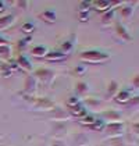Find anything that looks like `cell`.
Segmentation results:
<instances>
[{"label":"cell","mask_w":139,"mask_h":146,"mask_svg":"<svg viewBox=\"0 0 139 146\" xmlns=\"http://www.w3.org/2000/svg\"><path fill=\"white\" fill-rule=\"evenodd\" d=\"M79 58L83 63H91V64H100V63H106L107 60H110V54L104 53L102 50H83L79 54Z\"/></svg>","instance_id":"1"},{"label":"cell","mask_w":139,"mask_h":146,"mask_svg":"<svg viewBox=\"0 0 139 146\" xmlns=\"http://www.w3.org/2000/svg\"><path fill=\"white\" fill-rule=\"evenodd\" d=\"M34 77L36 78V81H39V82L45 84L47 86H50L53 84L54 78H56V72L53 70H50V68L43 67V68H38L34 72Z\"/></svg>","instance_id":"2"},{"label":"cell","mask_w":139,"mask_h":146,"mask_svg":"<svg viewBox=\"0 0 139 146\" xmlns=\"http://www.w3.org/2000/svg\"><path fill=\"white\" fill-rule=\"evenodd\" d=\"M103 131L106 132V136H107L109 139H110V138H120V136H122L124 132H125V124L122 123V121L106 124Z\"/></svg>","instance_id":"3"},{"label":"cell","mask_w":139,"mask_h":146,"mask_svg":"<svg viewBox=\"0 0 139 146\" xmlns=\"http://www.w3.org/2000/svg\"><path fill=\"white\" fill-rule=\"evenodd\" d=\"M28 99L32 102V107L38 111H52L54 109V103L47 99V98H34V96H28Z\"/></svg>","instance_id":"4"},{"label":"cell","mask_w":139,"mask_h":146,"mask_svg":"<svg viewBox=\"0 0 139 146\" xmlns=\"http://www.w3.org/2000/svg\"><path fill=\"white\" fill-rule=\"evenodd\" d=\"M100 120L104 124H111L122 121V117H121V113L117 110H103L100 113Z\"/></svg>","instance_id":"5"},{"label":"cell","mask_w":139,"mask_h":146,"mask_svg":"<svg viewBox=\"0 0 139 146\" xmlns=\"http://www.w3.org/2000/svg\"><path fill=\"white\" fill-rule=\"evenodd\" d=\"M36 89H38V81H36V78H35L34 75H28V77L25 78V81H24L23 92L26 95V96L31 98V96L35 95Z\"/></svg>","instance_id":"6"},{"label":"cell","mask_w":139,"mask_h":146,"mask_svg":"<svg viewBox=\"0 0 139 146\" xmlns=\"http://www.w3.org/2000/svg\"><path fill=\"white\" fill-rule=\"evenodd\" d=\"M114 32H116L117 38H118L121 42H124V43H128V42L132 40V36L128 32L127 28L124 27V24H121V23L114 24Z\"/></svg>","instance_id":"7"},{"label":"cell","mask_w":139,"mask_h":146,"mask_svg":"<svg viewBox=\"0 0 139 146\" xmlns=\"http://www.w3.org/2000/svg\"><path fill=\"white\" fill-rule=\"evenodd\" d=\"M52 115H50V118L53 120V121H57V123H61V121H67L70 120L71 117H70V114L67 110H64V109H61V107H56L54 106V109L52 110Z\"/></svg>","instance_id":"8"},{"label":"cell","mask_w":139,"mask_h":146,"mask_svg":"<svg viewBox=\"0 0 139 146\" xmlns=\"http://www.w3.org/2000/svg\"><path fill=\"white\" fill-rule=\"evenodd\" d=\"M102 106H103V102H100L96 98H86L83 102V107L86 110H92V111H100Z\"/></svg>","instance_id":"9"},{"label":"cell","mask_w":139,"mask_h":146,"mask_svg":"<svg viewBox=\"0 0 139 146\" xmlns=\"http://www.w3.org/2000/svg\"><path fill=\"white\" fill-rule=\"evenodd\" d=\"M67 111H68L70 117H75L78 120L88 114V110L83 107V104H81V103L77 104V106H74V107H67Z\"/></svg>","instance_id":"10"},{"label":"cell","mask_w":139,"mask_h":146,"mask_svg":"<svg viewBox=\"0 0 139 146\" xmlns=\"http://www.w3.org/2000/svg\"><path fill=\"white\" fill-rule=\"evenodd\" d=\"M91 7H93L99 13H106L111 9V1H109V0H95V1H91Z\"/></svg>","instance_id":"11"},{"label":"cell","mask_w":139,"mask_h":146,"mask_svg":"<svg viewBox=\"0 0 139 146\" xmlns=\"http://www.w3.org/2000/svg\"><path fill=\"white\" fill-rule=\"evenodd\" d=\"M39 18L40 20H43L45 23L47 24H54L56 23V20H57V14L54 10H52V9H47L45 11H42L39 14Z\"/></svg>","instance_id":"12"},{"label":"cell","mask_w":139,"mask_h":146,"mask_svg":"<svg viewBox=\"0 0 139 146\" xmlns=\"http://www.w3.org/2000/svg\"><path fill=\"white\" fill-rule=\"evenodd\" d=\"M132 96H131V92L128 89H121L117 92V95L114 96V100H116V103H118V104H127L128 100L131 99Z\"/></svg>","instance_id":"13"},{"label":"cell","mask_w":139,"mask_h":146,"mask_svg":"<svg viewBox=\"0 0 139 146\" xmlns=\"http://www.w3.org/2000/svg\"><path fill=\"white\" fill-rule=\"evenodd\" d=\"M120 90V85L117 81H110L107 85V92H106V98L107 99H114V96L117 95V92Z\"/></svg>","instance_id":"14"},{"label":"cell","mask_w":139,"mask_h":146,"mask_svg":"<svg viewBox=\"0 0 139 146\" xmlns=\"http://www.w3.org/2000/svg\"><path fill=\"white\" fill-rule=\"evenodd\" d=\"M15 63H17V66H18V68H23L24 71H31V70H32V66H31V61H29V60H28L26 57L24 56V54H20V56L17 57Z\"/></svg>","instance_id":"15"},{"label":"cell","mask_w":139,"mask_h":146,"mask_svg":"<svg viewBox=\"0 0 139 146\" xmlns=\"http://www.w3.org/2000/svg\"><path fill=\"white\" fill-rule=\"evenodd\" d=\"M132 14H134V9H132L131 4L122 6V7L120 9V17H121L122 21H129L131 17H132Z\"/></svg>","instance_id":"16"},{"label":"cell","mask_w":139,"mask_h":146,"mask_svg":"<svg viewBox=\"0 0 139 146\" xmlns=\"http://www.w3.org/2000/svg\"><path fill=\"white\" fill-rule=\"evenodd\" d=\"M14 20H15V17H14L13 14H7V15L0 17V31L10 28L13 24H14Z\"/></svg>","instance_id":"17"},{"label":"cell","mask_w":139,"mask_h":146,"mask_svg":"<svg viewBox=\"0 0 139 146\" xmlns=\"http://www.w3.org/2000/svg\"><path fill=\"white\" fill-rule=\"evenodd\" d=\"M71 139H72L74 146H86L88 145V142H89L88 136H86L85 134H75V135L71 136Z\"/></svg>","instance_id":"18"},{"label":"cell","mask_w":139,"mask_h":146,"mask_svg":"<svg viewBox=\"0 0 139 146\" xmlns=\"http://www.w3.org/2000/svg\"><path fill=\"white\" fill-rule=\"evenodd\" d=\"M43 58L47 60V61H63V60L67 58V56L57 50V52H47V54Z\"/></svg>","instance_id":"19"},{"label":"cell","mask_w":139,"mask_h":146,"mask_svg":"<svg viewBox=\"0 0 139 146\" xmlns=\"http://www.w3.org/2000/svg\"><path fill=\"white\" fill-rule=\"evenodd\" d=\"M0 60H3V63L11 60V47L9 45L0 46Z\"/></svg>","instance_id":"20"},{"label":"cell","mask_w":139,"mask_h":146,"mask_svg":"<svg viewBox=\"0 0 139 146\" xmlns=\"http://www.w3.org/2000/svg\"><path fill=\"white\" fill-rule=\"evenodd\" d=\"M47 52H49V50H47V47L46 46H42V45L34 46V47L31 49V54H32L34 57H38V58H39V57H42V58H43V57L47 54Z\"/></svg>","instance_id":"21"},{"label":"cell","mask_w":139,"mask_h":146,"mask_svg":"<svg viewBox=\"0 0 139 146\" xmlns=\"http://www.w3.org/2000/svg\"><path fill=\"white\" fill-rule=\"evenodd\" d=\"M114 15H116V10H114V9H110L109 11L103 13V15H102V24H103L104 27H107V25L113 24Z\"/></svg>","instance_id":"22"},{"label":"cell","mask_w":139,"mask_h":146,"mask_svg":"<svg viewBox=\"0 0 139 146\" xmlns=\"http://www.w3.org/2000/svg\"><path fill=\"white\" fill-rule=\"evenodd\" d=\"M75 90H77V93H78L79 96H85V95L89 92V86H88V84H86V82H83V81H78V82L75 84Z\"/></svg>","instance_id":"23"},{"label":"cell","mask_w":139,"mask_h":146,"mask_svg":"<svg viewBox=\"0 0 139 146\" xmlns=\"http://www.w3.org/2000/svg\"><path fill=\"white\" fill-rule=\"evenodd\" d=\"M72 47H74V43H72V40H64L61 46H60V50L58 52H61L63 54H66V56H68V53L72 50Z\"/></svg>","instance_id":"24"},{"label":"cell","mask_w":139,"mask_h":146,"mask_svg":"<svg viewBox=\"0 0 139 146\" xmlns=\"http://www.w3.org/2000/svg\"><path fill=\"white\" fill-rule=\"evenodd\" d=\"M11 74H13V71H11V68H10V66H9V63H1L0 64V75L1 77L9 78Z\"/></svg>","instance_id":"25"},{"label":"cell","mask_w":139,"mask_h":146,"mask_svg":"<svg viewBox=\"0 0 139 146\" xmlns=\"http://www.w3.org/2000/svg\"><path fill=\"white\" fill-rule=\"evenodd\" d=\"M107 143H109V146H127L122 136H120V138H110Z\"/></svg>","instance_id":"26"},{"label":"cell","mask_w":139,"mask_h":146,"mask_svg":"<svg viewBox=\"0 0 139 146\" xmlns=\"http://www.w3.org/2000/svg\"><path fill=\"white\" fill-rule=\"evenodd\" d=\"M95 120H96V118H95L93 115H89V114H86L85 117L79 118V124H81V125H85V127H88V128H89V127H91V125L95 123Z\"/></svg>","instance_id":"27"},{"label":"cell","mask_w":139,"mask_h":146,"mask_svg":"<svg viewBox=\"0 0 139 146\" xmlns=\"http://www.w3.org/2000/svg\"><path fill=\"white\" fill-rule=\"evenodd\" d=\"M104 125H106V124H104L103 121L99 118V120H95V123H93L92 125L89 127V128H91L92 131H103V129H104Z\"/></svg>","instance_id":"28"},{"label":"cell","mask_w":139,"mask_h":146,"mask_svg":"<svg viewBox=\"0 0 139 146\" xmlns=\"http://www.w3.org/2000/svg\"><path fill=\"white\" fill-rule=\"evenodd\" d=\"M21 31H23L24 34H26V35H29V34H32L35 31V25L32 23H25L21 27Z\"/></svg>","instance_id":"29"},{"label":"cell","mask_w":139,"mask_h":146,"mask_svg":"<svg viewBox=\"0 0 139 146\" xmlns=\"http://www.w3.org/2000/svg\"><path fill=\"white\" fill-rule=\"evenodd\" d=\"M139 104V98L138 96H134V98H131L127 103V107L128 109H136Z\"/></svg>","instance_id":"30"},{"label":"cell","mask_w":139,"mask_h":146,"mask_svg":"<svg viewBox=\"0 0 139 146\" xmlns=\"http://www.w3.org/2000/svg\"><path fill=\"white\" fill-rule=\"evenodd\" d=\"M91 11V1H81L79 3V13Z\"/></svg>","instance_id":"31"},{"label":"cell","mask_w":139,"mask_h":146,"mask_svg":"<svg viewBox=\"0 0 139 146\" xmlns=\"http://www.w3.org/2000/svg\"><path fill=\"white\" fill-rule=\"evenodd\" d=\"M77 104H79V98L78 96H70L67 99V107H74Z\"/></svg>","instance_id":"32"},{"label":"cell","mask_w":139,"mask_h":146,"mask_svg":"<svg viewBox=\"0 0 139 146\" xmlns=\"http://www.w3.org/2000/svg\"><path fill=\"white\" fill-rule=\"evenodd\" d=\"M129 129H131V132L135 135V136H138V135H139V124H138V121L131 123V125H129Z\"/></svg>","instance_id":"33"},{"label":"cell","mask_w":139,"mask_h":146,"mask_svg":"<svg viewBox=\"0 0 139 146\" xmlns=\"http://www.w3.org/2000/svg\"><path fill=\"white\" fill-rule=\"evenodd\" d=\"M28 42H31V36L25 38V39H23V40H18V45H17V47H18L20 50H23L24 47L26 46V43H28Z\"/></svg>","instance_id":"34"},{"label":"cell","mask_w":139,"mask_h":146,"mask_svg":"<svg viewBox=\"0 0 139 146\" xmlns=\"http://www.w3.org/2000/svg\"><path fill=\"white\" fill-rule=\"evenodd\" d=\"M15 4H17V7H18V9H21V10H28V7L31 6V3H29V1H17Z\"/></svg>","instance_id":"35"},{"label":"cell","mask_w":139,"mask_h":146,"mask_svg":"<svg viewBox=\"0 0 139 146\" xmlns=\"http://www.w3.org/2000/svg\"><path fill=\"white\" fill-rule=\"evenodd\" d=\"M78 18L81 23H85L89 20V13H78Z\"/></svg>","instance_id":"36"},{"label":"cell","mask_w":139,"mask_h":146,"mask_svg":"<svg viewBox=\"0 0 139 146\" xmlns=\"http://www.w3.org/2000/svg\"><path fill=\"white\" fill-rule=\"evenodd\" d=\"M85 71H86V67H85V66H78V67L75 68V74H77V75H82Z\"/></svg>","instance_id":"37"},{"label":"cell","mask_w":139,"mask_h":146,"mask_svg":"<svg viewBox=\"0 0 139 146\" xmlns=\"http://www.w3.org/2000/svg\"><path fill=\"white\" fill-rule=\"evenodd\" d=\"M50 146H66V143L61 139H53V142L50 143Z\"/></svg>","instance_id":"38"},{"label":"cell","mask_w":139,"mask_h":146,"mask_svg":"<svg viewBox=\"0 0 139 146\" xmlns=\"http://www.w3.org/2000/svg\"><path fill=\"white\" fill-rule=\"evenodd\" d=\"M132 86L135 88V89H138L139 88V75H134V79H132Z\"/></svg>","instance_id":"39"},{"label":"cell","mask_w":139,"mask_h":146,"mask_svg":"<svg viewBox=\"0 0 139 146\" xmlns=\"http://www.w3.org/2000/svg\"><path fill=\"white\" fill-rule=\"evenodd\" d=\"M4 45H9V40L4 39L3 36H0V46H4Z\"/></svg>","instance_id":"40"},{"label":"cell","mask_w":139,"mask_h":146,"mask_svg":"<svg viewBox=\"0 0 139 146\" xmlns=\"http://www.w3.org/2000/svg\"><path fill=\"white\" fill-rule=\"evenodd\" d=\"M4 7H6V3H4V1H0V13H3Z\"/></svg>","instance_id":"41"},{"label":"cell","mask_w":139,"mask_h":146,"mask_svg":"<svg viewBox=\"0 0 139 146\" xmlns=\"http://www.w3.org/2000/svg\"><path fill=\"white\" fill-rule=\"evenodd\" d=\"M0 138H1V135H0Z\"/></svg>","instance_id":"42"}]
</instances>
